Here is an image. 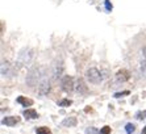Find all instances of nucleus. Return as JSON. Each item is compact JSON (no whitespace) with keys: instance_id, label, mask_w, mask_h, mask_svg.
Segmentation results:
<instances>
[{"instance_id":"obj_11","label":"nucleus","mask_w":146,"mask_h":134,"mask_svg":"<svg viewBox=\"0 0 146 134\" xmlns=\"http://www.w3.org/2000/svg\"><path fill=\"white\" fill-rule=\"evenodd\" d=\"M36 133L37 134H50L51 130L49 129V127H46V126H40V127L36 129Z\"/></svg>"},{"instance_id":"obj_9","label":"nucleus","mask_w":146,"mask_h":134,"mask_svg":"<svg viewBox=\"0 0 146 134\" xmlns=\"http://www.w3.org/2000/svg\"><path fill=\"white\" fill-rule=\"evenodd\" d=\"M62 125H63V126H75V125H76V118L75 117L66 118V120L62 121Z\"/></svg>"},{"instance_id":"obj_7","label":"nucleus","mask_w":146,"mask_h":134,"mask_svg":"<svg viewBox=\"0 0 146 134\" xmlns=\"http://www.w3.org/2000/svg\"><path fill=\"white\" fill-rule=\"evenodd\" d=\"M17 103L21 105H24V107H32V105H33V100H32V99H27V97H24V96L17 97Z\"/></svg>"},{"instance_id":"obj_3","label":"nucleus","mask_w":146,"mask_h":134,"mask_svg":"<svg viewBox=\"0 0 146 134\" xmlns=\"http://www.w3.org/2000/svg\"><path fill=\"white\" fill-rule=\"evenodd\" d=\"M75 90H76V92H79L80 95H86L87 92H88V88H87L86 83L83 82V79H78V80H76V86H75Z\"/></svg>"},{"instance_id":"obj_16","label":"nucleus","mask_w":146,"mask_h":134,"mask_svg":"<svg viewBox=\"0 0 146 134\" xmlns=\"http://www.w3.org/2000/svg\"><path fill=\"white\" fill-rule=\"evenodd\" d=\"M145 116H146V111H143V112H138L136 117L138 118V120H143V118H145Z\"/></svg>"},{"instance_id":"obj_15","label":"nucleus","mask_w":146,"mask_h":134,"mask_svg":"<svg viewBox=\"0 0 146 134\" xmlns=\"http://www.w3.org/2000/svg\"><path fill=\"white\" fill-rule=\"evenodd\" d=\"M104 4H106V9L108 11V12H111V11H112V4H111V1H109V0H104Z\"/></svg>"},{"instance_id":"obj_19","label":"nucleus","mask_w":146,"mask_h":134,"mask_svg":"<svg viewBox=\"0 0 146 134\" xmlns=\"http://www.w3.org/2000/svg\"><path fill=\"white\" fill-rule=\"evenodd\" d=\"M141 71H142V74L146 75V60L143 63H141Z\"/></svg>"},{"instance_id":"obj_12","label":"nucleus","mask_w":146,"mask_h":134,"mask_svg":"<svg viewBox=\"0 0 146 134\" xmlns=\"http://www.w3.org/2000/svg\"><path fill=\"white\" fill-rule=\"evenodd\" d=\"M71 104H72V101L70 100V99H63V100L59 101V107H63V108L70 107Z\"/></svg>"},{"instance_id":"obj_5","label":"nucleus","mask_w":146,"mask_h":134,"mask_svg":"<svg viewBox=\"0 0 146 134\" xmlns=\"http://www.w3.org/2000/svg\"><path fill=\"white\" fill-rule=\"evenodd\" d=\"M20 118L19 117H15V116H9V117H5L3 120V124L7 125V126H15L16 124H19Z\"/></svg>"},{"instance_id":"obj_13","label":"nucleus","mask_w":146,"mask_h":134,"mask_svg":"<svg viewBox=\"0 0 146 134\" xmlns=\"http://www.w3.org/2000/svg\"><path fill=\"white\" fill-rule=\"evenodd\" d=\"M134 130H136V126H134V125H133V124H126V126H125V131H126V133L132 134Z\"/></svg>"},{"instance_id":"obj_8","label":"nucleus","mask_w":146,"mask_h":134,"mask_svg":"<svg viewBox=\"0 0 146 134\" xmlns=\"http://www.w3.org/2000/svg\"><path fill=\"white\" fill-rule=\"evenodd\" d=\"M23 114H24V117L28 118V120H34V118L38 117V113L34 109H25Z\"/></svg>"},{"instance_id":"obj_14","label":"nucleus","mask_w":146,"mask_h":134,"mask_svg":"<svg viewBox=\"0 0 146 134\" xmlns=\"http://www.w3.org/2000/svg\"><path fill=\"white\" fill-rule=\"evenodd\" d=\"M99 134H111V127L109 126H104L100 129V131H99Z\"/></svg>"},{"instance_id":"obj_2","label":"nucleus","mask_w":146,"mask_h":134,"mask_svg":"<svg viewBox=\"0 0 146 134\" xmlns=\"http://www.w3.org/2000/svg\"><path fill=\"white\" fill-rule=\"evenodd\" d=\"M62 90L65 91L66 94H70V92H72L74 91V79H72L71 76H68V75H66L63 79H62Z\"/></svg>"},{"instance_id":"obj_4","label":"nucleus","mask_w":146,"mask_h":134,"mask_svg":"<svg viewBox=\"0 0 146 134\" xmlns=\"http://www.w3.org/2000/svg\"><path fill=\"white\" fill-rule=\"evenodd\" d=\"M129 78H130V75H129V71L128 70H120V71H117V74H116V79L119 82H121V83H124V82H126V80H129Z\"/></svg>"},{"instance_id":"obj_18","label":"nucleus","mask_w":146,"mask_h":134,"mask_svg":"<svg viewBox=\"0 0 146 134\" xmlns=\"http://www.w3.org/2000/svg\"><path fill=\"white\" fill-rule=\"evenodd\" d=\"M124 95H129V91H124V92H117V94H115V97H121V96H124Z\"/></svg>"},{"instance_id":"obj_20","label":"nucleus","mask_w":146,"mask_h":134,"mask_svg":"<svg viewBox=\"0 0 146 134\" xmlns=\"http://www.w3.org/2000/svg\"><path fill=\"white\" fill-rule=\"evenodd\" d=\"M142 54H143V57H145V59H146V47H143V50H142Z\"/></svg>"},{"instance_id":"obj_6","label":"nucleus","mask_w":146,"mask_h":134,"mask_svg":"<svg viewBox=\"0 0 146 134\" xmlns=\"http://www.w3.org/2000/svg\"><path fill=\"white\" fill-rule=\"evenodd\" d=\"M38 91H40V94L41 95H46L50 91V83L49 82H42V83L38 86Z\"/></svg>"},{"instance_id":"obj_17","label":"nucleus","mask_w":146,"mask_h":134,"mask_svg":"<svg viewBox=\"0 0 146 134\" xmlns=\"http://www.w3.org/2000/svg\"><path fill=\"white\" fill-rule=\"evenodd\" d=\"M86 134H98V130H96L95 127H88L87 131H86Z\"/></svg>"},{"instance_id":"obj_10","label":"nucleus","mask_w":146,"mask_h":134,"mask_svg":"<svg viewBox=\"0 0 146 134\" xmlns=\"http://www.w3.org/2000/svg\"><path fill=\"white\" fill-rule=\"evenodd\" d=\"M9 67H11V64L7 63V62H3V63H1V75H3V76L9 75Z\"/></svg>"},{"instance_id":"obj_21","label":"nucleus","mask_w":146,"mask_h":134,"mask_svg":"<svg viewBox=\"0 0 146 134\" xmlns=\"http://www.w3.org/2000/svg\"><path fill=\"white\" fill-rule=\"evenodd\" d=\"M142 134H146V126L143 127V130H142Z\"/></svg>"},{"instance_id":"obj_1","label":"nucleus","mask_w":146,"mask_h":134,"mask_svg":"<svg viewBox=\"0 0 146 134\" xmlns=\"http://www.w3.org/2000/svg\"><path fill=\"white\" fill-rule=\"evenodd\" d=\"M86 79L92 84H99L102 82V72L96 68V67H91L86 71Z\"/></svg>"}]
</instances>
